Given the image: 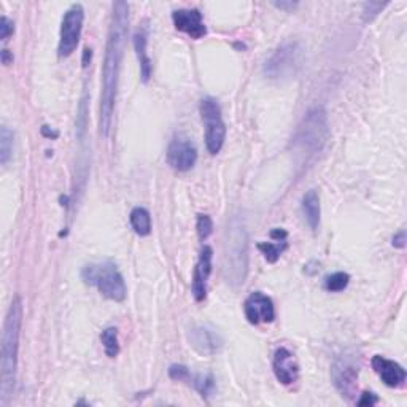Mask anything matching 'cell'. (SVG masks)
Instances as JSON below:
<instances>
[{
  "instance_id": "28",
  "label": "cell",
  "mask_w": 407,
  "mask_h": 407,
  "mask_svg": "<svg viewBox=\"0 0 407 407\" xmlns=\"http://www.w3.org/2000/svg\"><path fill=\"white\" fill-rule=\"evenodd\" d=\"M13 32H15L13 21H10L7 16H2V20H0V39L5 41Z\"/></svg>"
},
{
  "instance_id": "8",
  "label": "cell",
  "mask_w": 407,
  "mask_h": 407,
  "mask_svg": "<svg viewBox=\"0 0 407 407\" xmlns=\"http://www.w3.org/2000/svg\"><path fill=\"white\" fill-rule=\"evenodd\" d=\"M83 21H85V10L80 4H74L64 13L58 46L59 58H69L74 55V51L80 44Z\"/></svg>"
},
{
  "instance_id": "14",
  "label": "cell",
  "mask_w": 407,
  "mask_h": 407,
  "mask_svg": "<svg viewBox=\"0 0 407 407\" xmlns=\"http://www.w3.org/2000/svg\"><path fill=\"white\" fill-rule=\"evenodd\" d=\"M212 260L213 248L208 245H204L199 255V261L193 272V295L197 302H202L207 296V280L212 274Z\"/></svg>"
},
{
  "instance_id": "17",
  "label": "cell",
  "mask_w": 407,
  "mask_h": 407,
  "mask_svg": "<svg viewBox=\"0 0 407 407\" xmlns=\"http://www.w3.org/2000/svg\"><path fill=\"white\" fill-rule=\"evenodd\" d=\"M147 46H148L147 31H143V29L142 31H137L134 35V50L137 55V61H139V65H140V76L143 83H147L149 80V76H152V72H153L152 59H149L148 56Z\"/></svg>"
},
{
  "instance_id": "24",
  "label": "cell",
  "mask_w": 407,
  "mask_h": 407,
  "mask_svg": "<svg viewBox=\"0 0 407 407\" xmlns=\"http://www.w3.org/2000/svg\"><path fill=\"white\" fill-rule=\"evenodd\" d=\"M350 282V275L347 272H334L328 275L325 280V288L331 293H338L347 288V285Z\"/></svg>"
},
{
  "instance_id": "32",
  "label": "cell",
  "mask_w": 407,
  "mask_h": 407,
  "mask_svg": "<svg viewBox=\"0 0 407 407\" xmlns=\"http://www.w3.org/2000/svg\"><path fill=\"white\" fill-rule=\"evenodd\" d=\"M88 59L91 61V50L89 48H85V53H83V67H88Z\"/></svg>"
},
{
  "instance_id": "19",
  "label": "cell",
  "mask_w": 407,
  "mask_h": 407,
  "mask_svg": "<svg viewBox=\"0 0 407 407\" xmlns=\"http://www.w3.org/2000/svg\"><path fill=\"white\" fill-rule=\"evenodd\" d=\"M131 226L137 236L145 237L152 232V217H149V212L143 207H135L133 212H131Z\"/></svg>"
},
{
  "instance_id": "29",
  "label": "cell",
  "mask_w": 407,
  "mask_h": 407,
  "mask_svg": "<svg viewBox=\"0 0 407 407\" xmlns=\"http://www.w3.org/2000/svg\"><path fill=\"white\" fill-rule=\"evenodd\" d=\"M377 403H379V398L375 396L374 393H369V392H366V393H363L361 394V398L358 399V406H375Z\"/></svg>"
},
{
  "instance_id": "9",
  "label": "cell",
  "mask_w": 407,
  "mask_h": 407,
  "mask_svg": "<svg viewBox=\"0 0 407 407\" xmlns=\"http://www.w3.org/2000/svg\"><path fill=\"white\" fill-rule=\"evenodd\" d=\"M358 364L353 356H340L333 364L331 374L334 387L345 398H353L356 393V380H358Z\"/></svg>"
},
{
  "instance_id": "16",
  "label": "cell",
  "mask_w": 407,
  "mask_h": 407,
  "mask_svg": "<svg viewBox=\"0 0 407 407\" xmlns=\"http://www.w3.org/2000/svg\"><path fill=\"white\" fill-rule=\"evenodd\" d=\"M373 369L375 371V374L380 377V380L384 382L387 387L390 388H398L403 387L406 382V369L401 366L399 363L388 360V358L382 355H375L373 358Z\"/></svg>"
},
{
  "instance_id": "2",
  "label": "cell",
  "mask_w": 407,
  "mask_h": 407,
  "mask_svg": "<svg viewBox=\"0 0 407 407\" xmlns=\"http://www.w3.org/2000/svg\"><path fill=\"white\" fill-rule=\"evenodd\" d=\"M21 323L22 304L21 299L16 296L5 316L2 331V353H0V406L2 407L10 404L15 393Z\"/></svg>"
},
{
  "instance_id": "20",
  "label": "cell",
  "mask_w": 407,
  "mask_h": 407,
  "mask_svg": "<svg viewBox=\"0 0 407 407\" xmlns=\"http://www.w3.org/2000/svg\"><path fill=\"white\" fill-rule=\"evenodd\" d=\"M13 140L15 134L8 126H2L0 128V164L5 166L11 158L13 153Z\"/></svg>"
},
{
  "instance_id": "30",
  "label": "cell",
  "mask_w": 407,
  "mask_h": 407,
  "mask_svg": "<svg viewBox=\"0 0 407 407\" xmlns=\"http://www.w3.org/2000/svg\"><path fill=\"white\" fill-rule=\"evenodd\" d=\"M393 247L404 248L406 247V231L401 229L398 234L393 236Z\"/></svg>"
},
{
  "instance_id": "11",
  "label": "cell",
  "mask_w": 407,
  "mask_h": 407,
  "mask_svg": "<svg viewBox=\"0 0 407 407\" xmlns=\"http://www.w3.org/2000/svg\"><path fill=\"white\" fill-rule=\"evenodd\" d=\"M188 340L189 345L202 356H213L223 349V339L217 333V329L208 325H197L191 328Z\"/></svg>"
},
{
  "instance_id": "31",
  "label": "cell",
  "mask_w": 407,
  "mask_h": 407,
  "mask_svg": "<svg viewBox=\"0 0 407 407\" xmlns=\"http://www.w3.org/2000/svg\"><path fill=\"white\" fill-rule=\"evenodd\" d=\"M274 5L280 10H285V11H293L298 7V2H274Z\"/></svg>"
},
{
  "instance_id": "7",
  "label": "cell",
  "mask_w": 407,
  "mask_h": 407,
  "mask_svg": "<svg viewBox=\"0 0 407 407\" xmlns=\"http://www.w3.org/2000/svg\"><path fill=\"white\" fill-rule=\"evenodd\" d=\"M199 112L206 126V147L211 154H218L226 140V126L221 116L220 104L213 98H204Z\"/></svg>"
},
{
  "instance_id": "25",
  "label": "cell",
  "mask_w": 407,
  "mask_h": 407,
  "mask_svg": "<svg viewBox=\"0 0 407 407\" xmlns=\"http://www.w3.org/2000/svg\"><path fill=\"white\" fill-rule=\"evenodd\" d=\"M196 229H197V236H199L201 241H207V239L211 237V234L213 232L212 218L208 217V215H199V217H197Z\"/></svg>"
},
{
  "instance_id": "26",
  "label": "cell",
  "mask_w": 407,
  "mask_h": 407,
  "mask_svg": "<svg viewBox=\"0 0 407 407\" xmlns=\"http://www.w3.org/2000/svg\"><path fill=\"white\" fill-rule=\"evenodd\" d=\"M388 5V2H368L363 5V20L364 22H371L374 20V18L382 13V10H384Z\"/></svg>"
},
{
  "instance_id": "12",
  "label": "cell",
  "mask_w": 407,
  "mask_h": 407,
  "mask_svg": "<svg viewBox=\"0 0 407 407\" xmlns=\"http://www.w3.org/2000/svg\"><path fill=\"white\" fill-rule=\"evenodd\" d=\"M243 310L245 316H247V320L251 325L271 323L275 319V307L272 299L261 291L251 293L243 304Z\"/></svg>"
},
{
  "instance_id": "5",
  "label": "cell",
  "mask_w": 407,
  "mask_h": 407,
  "mask_svg": "<svg viewBox=\"0 0 407 407\" xmlns=\"http://www.w3.org/2000/svg\"><path fill=\"white\" fill-rule=\"evenodd\" d=\"M81 279L86 285L98 286L102 296L115 302H121L126 298V283L121 272L115 262L104 261L98 265H88L83 267Z\"/></svg>"
},
{
  "instance_id": "27",
  "label": "cell",
  "mask_w": 407,
  "mask_h": 407,
  "mask_svg": "<svg viewBox=\"0 0 407 407\" xmlns=\"http://www.w3.org/2000/svg\"><path fill=\"white\" fill-rule=\"evenodd\" d=\"M169 377L173 380H189L191 379V373L187 366L183 364H172L169 368Z\"/></svg>"
},
{
  "instance_id": "4",
  "label": "cell",
  "mask_w": 407,
  "mask_h": 407,
  "mask_svg": "<svg viewBox=\"0 0 407 407\" xmlns=\"http://www.w3.org/2000/svg\"><path fill=\"white\" fill-rule=\"evenodd\" d=\"M329 140L328 113L323 107H314L305 113L293 135L291 147L301 158H315Z\"/></svg>"
},
{
  "instance_id": "34",
  "label": "cell",
  "mask_w": 407,
  "mask_h": 407,
  "mask_svg": "<svg viewBox=\"0 0 407 407\" xmlns=\"http://www.w3.org/2000/svg\"><path fill=\"white\" fill-rule=\"evenodd\" d=\"M44 129L46 131V129H48V126H44ZM45 131H44V134H48V133H45ZM50 134H51L53 137H58V133H50Z\"/></svg>"
},
{
  "instance_id": "1",
  "label": "cell",
  "mask_w": 407,
  "mask_h": 407,
  "mask_svg": "<svg viewBox=\"0 0 407 407\" xmlns=\"http://www.w3.org/2000/svg\"><path fill=\"white\" fill-rule=\"evenodd\" d=\"M128 26H129V5L126 2H115L113 4L109 37H107L104 65H102L99 129L100 134L104 137L110 134L112 128L119 70H121L126 37H128Z\"/></svg>"
},
{
  "instance_id": "23",
  "label": "cell",
  "mask_w": 407,
  "mask_h": 407,
  "mask_svg": "<svg viewBox=\"0 0 407 407\" xmlns=\"http://www.w3.org/2000/svg\"><path fill=\"white\" fill-rule=\"evenodd\" d=\"M191 382L197 392L202 394V398H207L213 394L215 392V379L211 374H197V375H191Z\"/></svg>"
},
{
  "instance_id": "6",
  "label": "cell",
  "mask_w": 407,
  "mask_h": 407,
  "mask_svg": "<svg viewBox=\"0 0 407 407\" xmlns=\"http://www.w3.org/2000/svg\"><path fill=\"white\" fill-rule=\"evenodd\" d=\"M304 64V50L298 41L283 44L265 64V75L271 80H291L299 74Z\"/></svg>"
},
{
  "instance_id": "15",
  "label": "cell",
  "mask_w": 407,
  "mask_h": 407,
  "mask_svg": "<svg viewBox=\"0 0 407 407\" xmlns=\"http://www.w3.org/2000/svg\"><path fill=\"white\" fill-rule=\"evenodd\" d=\"M272 368L275 377H277V380L282 385H291L298 380L299 364L295 355L288 349H285V347H280V349L275 350Z\"/></svg>"
},
{
  "instance_id": "33",
  "label": "cell",
  "mask_w": 407,
  "mask_h": 407,
  "mask_svg": "<svg viewBox=\"0 0 407 407\" xmlns=\"http://www.w3.org/2000/svg\"><path fill=\"white\" fill-rule=\"evenodd\" d=\"M11 61H13V56L10 55V51H8V50H4V51H2V62H4V64H10Z\"/></svg>"
},
{
  "instance_id": "13",
  "label": "cell",
  "mask_w": 407,
  "mask_h": 407,
  "mask_svg": "<svg viewBox=\"0 0 407 407\" xmlns=\"http://www.w3.org/2000/svg\"><path fill=\"white\" fill-rule=\"evenodd\" d=\"M172 21L177 31L187 34L188 37L199 40L207 34V27L202 21V13L196 8H182L172 13Z\"/></svg>"
},
{
  "instance_id": "10",
  "label": "cell",
  "mask_w": 407,
  "mask_h": 407,
  "mask_svg": "<svg viewBox=\"0 0 407 407\" xmlns=\"http://www.w3.org/2000/svg\"><path fill=\"white\" fill-rule=\"evenodd\" d=\"M197 161V148L191 139L185 135L173 137L167 148V163L178 172H188Z\"/></svg>"
},
{
  "instance_id": "22",
  "label": "cell",
  "mask_w": 407,
  "mask_h": 407,
  "mask_svg": "<svg viewBox=\"0 0 407 407\" xmlns=\"http://www.w3.org/2000/svg\"><path fill=\"white\" fill-rule=\"evenodd\" d=\"M288 247V243L285 241H275V242H261L258 243V248L262 251L265 258L267 262H275L280 256H282L283 251Z\"/></svg>"
},
{
  "instance_id": "18",
  "label": "cell",
  "mask_w": 407,
  "mask_h": 407,
  "mask_svg": "<svg viewBox=\"0 0 407 407\" xmlns=\"http://www.w3.org/2000/svg\"><path fill=\"white\" fill-rule=\"evenodd\" d=\"M301 208L305 221H307V225L310 226V229L312 231L319 229L321 208H320V196L315 189H310L302 196Z\"/></svg>"
},
{
  "instance_id": "3",
  "label": "cell",
  "mask_w": 407,
  "mask_h": 407,
  "mask_svg": "<svg viewBox=\"0 0 407 407\" xmlns=\"http://www.w3.org/2000/svg\"><path fill=\"white\" fill-rule=\"evenodd\" d=\"M223 272L226 282L239 286L245 282L248 272V236L243 221L232 218L227 225L225 250H223Z\"/></svg>"
},
{
  "instance_id": "21",
  "label": "cell",
  "mask_w": 407,
  "mask_h": 407,
  "mask_svg": "<svg viewBox=\"0 0 407 407\" xmlns=\"http://www.w3.org/2000/svg\"><path fill=\"white\" fill-rule=\"evenodd\" d=\"M102 345H104V350L109 358H115L119 353V342H118V329L116 328H107L100 334Z\"/></svg>"
}]
</instances>
